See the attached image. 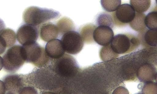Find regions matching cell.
I'll return each mask as SVG.
<instances>
[{"instance_id":"9a60e30c","label":"cell","mask_w":157,"mask_h":94,"mask_svg":"<svg viewBox=\"0 0 157 94\" xmlns=\"http://www.w3.org/2000/svg\"><path fill=\"white\" fill-rule=\"evenodd\" d=\"M139 39L142 45L147 47H157V29L146 30L140 33Z\"/></svg>"},{"instance_id":"e0dca14e","label":"cell","mask_w":157,"mask_h":94,"mask_svg":"<svg viewBox=\"0 0 157 94\" xmlns=\"http://www.w3.org/2000/svg\"><path fill=\"white\" fill-rule=\"evenodd\" d=\"M56 25L58 28L59 35H63L70 31L74 30V25L72 21L67 17H63L57 22Z\"/></svg>"},{"instance_id":"ffe728a7","label":"cell","mask_w":157,"mask_h":94,"mask_svg":"<svg viewBox=\"0 0 157 94\" xmlns=\"http://www.w3.org/2000/svg\"><path fill=\"white\" fill-rule=\"evenodd\" d=\"M130 5L136 13H143L149 8L151 4L150 0H130Z\"/></svg>"},{"instance_id":"6da1fadb","label":"cell","mask_w":157,"mask_h":94,"mask_svg":"<svg viewBox=\"0 0 157 94\" xmlns=\"http://www.w3.org/2000/svg\"><path fill=\"white\" fill-rule=\"evenodd\" d=\"M26 76L28 84L42 90L55 92L61 83V78L49 64L34 69Z\"/></svg>"},{"instance_id":"484cf974","label":"cell","mask_w":157,"mask_h":94,"mask_svg":"<svg viewBox=\"0 0 157 94\" xmlns=\"http://www.w3.org/2000/svg\"><path fill=\"white\" fill-rule=\"evenodd\" d=\"M112 94H129L128 90L123 86H119L116 89Z\"/></svg>"},{"instance_id":"5bb4252c","label":"cell","mask_w":157,"mask_h":94,"mask_svg":"<svg viewBox=\"0 0 157 94\" xmlns=\"http://www.w3.org/2000/svg\"><path fill=\"white\" fill-rule=\"evenodd\" d=\"M1 54L3 53L7 47L13 46L16 42V35L14 31L9 28L0 30Z\"/></svg>"},{"instance_id":"277c9868","label":"cell","mask_w":157,"mask_h":94,"mask_svg":"<svg viewBox=\"0 0 157 94\" xmlns=\"http://www.w3.org/2000/svg\"><path fill=\"white\" fill-rule=\"evenodd\" d=\"M25 62L32 63L38 68L48 66L51 59L48 56L45 49L36 42L22 45Z\"/></svg>"},{"instance_id":"4fadbf2b","label":"cell","mask_w":157,"mask_h":94,"mask_svg":"<svg viewBox=\"0 0 157 94\" xmlns=\"http://www.w3.org/2000/svg\"><path fill=\"white\" fill-rule=\"evenodd\" d=\"M40 34L41 38L48 42L56 39L59 35L57 25L51 22L44 23L41 25Z\"/></svg>"},{"instance_id":"83f0119b","label":"cell","mask_w":157,"mask_h":94,"mask_svg":"<svg viewBox=\"0 0 157 94\" xmlns=\"http://www.w3.org/2000/svg\"><path fill=\"white\" fill-rule=\"evenodd\" d=\"M155 79L156 81V83H157V72L156 75Z\"/></svg>"},{"instance_id":"44dd1931","label":"cell","mask_w":157,"mask_h":94,"mask_svg":"<svg viewBox=\"0 0 157 94\" xmlns=\"http://www.w3.org/2000/svg\"><path fill=\"white\" fill-rule=\"evenodd\" d=\"M145 23L146 27L149 29H157V10L149 13L146 16Z\"/></svg>"},{"instance_id":"9c48e42d","label":"cell","mask_w":157,"mask_h":94,"mask_svg":"<svg viewBox=\"0 0 157 94\" xmlns=\"http://www.w3.org/2000/svg\"><path fill=\"white\" fill-rule=\"evenodd\" d=\"M1 81L6 92L14 94H19L28 84L26 75L16 74L6 75Z\"/></svg>"},{"instance_id":"f546056e","label":"cell","mask_w":157,"mask_h":94,"mask_svg":"<svg viewBox=\"0 0 157 94\" xmlns=\"http://www.w3.org/2000/svg\"><path fill=\"white\" fill-rule=\"evenodd\" d=\"M156 4H157V0H156ZM155 9L157 10V8H156V9Z\"/></svg>"},{"instance_id":"7a4b0ae2","label":"cell","mask_w":157,"mask_h":94,"mask_svg":"<svg viewBox=\"0 0 157 94\" xmlns=\"http://www.w3.org/2000/svg\"><path fill=\"white\" fill-rule=\"evenodd\" d=\"M60 16L58 12L53 9L32 6L24 11L23 18L26 24L37 27L47 21L56 19Z\"/></svg>"},{"instance_id":"30bf717a","label":"cell","mask_w":157,"mask_h":94,"mask_svg":"<svg viewBox=\"0 0 157 94\" xmlns=\"http://www.w3.org/2000/svg\"><path fill=\"white\" fill-rule=\"evenodd\" d=\"M38 35L37 27L26 24L18 28L16 37L18 42L23 45L36 42Z\"/></svg>"},{"instance_id":"ba28073f","label":"cell","mask_w":157,"mask_h":94,"mask_svg":"<svg viewBox=\"0 0 157 94\" xmlns=\"http://www.w3.org/2000/svg\"><path fill=\"white\" fill-rule=\"evenodd\" d=\"M136 13L135 11L130 5L124 4L121 5L112 13V16L114 24L121 26L129 24L134 19Z\"/></svg>"},{"instance_id":"4316f807","label":"cell","mask_w":157,"mask_h":94,"mask_svg":"<svg viewBox=\"0 0 157 94\" xmlns=\"http://www.w3.org/2000/svg\"><path fill=\"white\" fill-rule=\"evenodd\" d=\"M40 94H56L55 92L52 91H44L42 92Z\"/></svg>"},{"instance_id":"ac0fdd59","label":"cell","mask_w":157,"mask_h":94,"mask_svg":"<svg viewBox=\"0 0 157 94\" xmlns=\"http://www.w3.org/2000/svg\"><path fill=\"white\" fill-rule=\"evenodd\" d=\"M99 55L101 60L105 62L115 59L119 56L113 50L110 44L101 48L100 51Z\"/></svg>"},{"instance_id":"52a82bcc","label":"cell","mask_w":157,"mask_h":94,"mask_svg":"<svg viewBox=\"0 0 157 94\" xmlns=\"http://www.w3.org/2000/svg\"><path fill=\"white\" fill-rule=\"evenodd\" d=\"M60 40L65 52L69 54L78 53L84 45V42L80 34L74 30L65 33Z\"/></svg>"},{"instance_id":"4dcf8cb0","label":"cell","mask_w":157,"mask_h":94,"mask_svg":"<svg viewBox=\"0 0 157 94\" xmlns=\"http://www.w3.org/2000/svg\"></svg>"},{"instance_id":"d4e9b609","label":"cell","mask_w":157,"mask_h":94,"mask_svg":"<svg viewBox=\"0 0 157 94\" xmlns=\"http://www.w3.org/2000/svg\"><path fill=\"white\" fill-rule=\"evenodd\" d=\"M19 94H38L35 87L32 86H27L24 87Z\"/></svg>"},{"instance_id":"d6986e66","label":"cell","mask_w":157,"mask_h":94,"mask_svg":"<svg viewBox=\"0 0 157 94\" xmlns=\"http://www.w3.org/2000/svg\"><path fill=\"white\" fill-rule=\"evenodd\" d=\"M96 27L94 25L89 24L82 28L80 34L84 42L90 43L93 42V32Z\"/></svg>"},{"instance_id":"cb8c5ba5","label":"cell","mask_w":157,"mask_h":94,"mask_svg":"<svg viewBox=\"0 0 157 94\" xmlns=\"http://www.w3.org/2000/svg\"><path fill=\"white\" fill-rule=\"evenodd\" d=\"M142 94H157V83L150 81L146 82L142 89Z\"/></svg>"},{"instance_id":"2e32d148","label":"cell","mask_w":157,"mask_h":94,"mask_svg":"<svg viewBox=\"0 0 157 94\" xmlns=\"http://www.w3.org/2000/svg\"><path fill=\"white\" fill-rule=\"evenodd\" d=\"M145 15L143 13H136L133 20L129 24L130 27L134 30L142 32L146 30L145 23Z\"/></svg>"},{"instance_id":"8fae6325","label":"cell","mask_w":157,"mask_h":94,"mask_svg":"<svg viewBox=\"0 0 157 94\" xmlns=\"http://www.w3.org/2000/svg\"><path fill=\"white\" fill-rule=\"evenodd\" d=\"M112 28L105 26H99L95 29L93 34L94 41L98 45L105 46L111 43L114 37Z\"/></svg>"},{"instance_id":"3957f363","label":"cell","mask_w":157,"mask_h":94,"mask_svg":"<svg viewBox=\"0 0 157 94\" xmlns=\"http://www.w3.org/2000/svg\"><path fill=\"white\" fill-rule=\"evenodd\" d=\"M49 65L63 79H66L71 77L78 69L75 58L71 56L66 53L59 58L51 59Z\"/></svg>"},{"instance_id":"603a6c76","label":"cell","mask_w":157,"mask_h":94,"mask_svg":"<svg viewBox=\"0 0 157 94\" xmlns=\"http://www.w3.org/2000/svg\"><path fill=\"white\" fill-rule=\"evenodd\" d=\"M121 0H101L103 8L108 12L115 11L121 5Z\"/></svg>"},{"instance_id":"7402d4cb","label":"cell","mask_w":157,"mask_h":94,"mask_svg":"<svg viewBox=\"0 0 157 94\" xmlns=\"http://www.w3.org/2000/svg\"><path fill=\"white\" fill-rule=\"evenodd\" d=\"M97 22L99 26H108L111 28L114 24L112 15L105 13H102L98 16Z\"/></svg>"},{"instance_id":"7c38bea8","label":"cell","mask_w":157,"mask_h":94,"mask_svg":"<svg viewBox=\"0 0 157 94\" xmlns=\"http://www.w3.org/2000/svg\"><path fill=\"white\" fill-rule=\"evenodd\" d=\"M45 50L48 56L51 59L59 58L65 54L61 40L56 39L52 40L46 44Z\"/></svg>"},{"instance_id":"8992f818","label":"cell","mask_w":157,"mask_h":94,"mask_svg":"<svg viewBox=\"0 0 157 94\" xmlns=\"http://www.w3.org/2000/svg\"><path fill=\"white\" fill-rule=\"evenodd\" d=\"M138 38L129 34H119L114 36L110 44L117 54L129 53L136 50L140 45Z\"/></svg>"},{"instance_id":"f1b7e54d","label":"cell","mask_w":157,"mask_h":94,"mask_svg":"<svg viewBox=\"0 0 157 94\" xmlns=\"http://www.w3.org/2000/svg\"><path fill=\"white\" fill-rule=\"evenodd\" d=\"M6 94H14L12 93L7 92V93H6Z\"/></svg>"},{"instance_id":"5b68a950","label":"cell","mask_w":157,"mask_h":94,"mask_svg":"<svg viewBox=\"0 0 157 94\" xmlns=\"http://www.w3.org/2000/svg\"><path fill=\"white\" fill-rule=\"evenodd\" d=\"M1 59L4 69L12 73L17 71L25 61L22 46L17 45L9 48Z\"/></svg>"}]
</instances>
